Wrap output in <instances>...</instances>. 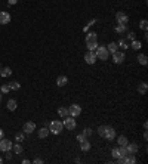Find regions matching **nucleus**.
I'll use <instances>...</instances> for the list:
<instances>
[{
    "label": "nucleus",
    "mask_w": 148,
    "mask_h": 164,
    "mask_svg": "<svg viewBox=\"0 0 148 164\" xmlns=\"http://www.w3.org/2000/svg\"><path fill=\"white\" fill-rule=\"evenodd\" d=\"M98 135L101 138H104L105 141H108V142H113L115 139V130L111 126H99L98 127Z\"/></svg>",
    "instance_id": "obj_1"
},
{
    "label": "nucleus",
    "mask_w": 148,
    "mask_h": 164,
    "mask_svg": "<svg viewBox=\"0 0 148 164\" xmlns=\"http://www.w3.org/2000/svg\"><path fill=\"white\" fill-rule=\"evenodd\" d=\"M64 130V126H62V121H58V120H53L49 123V132L52 135H61Z\"/></svg>",
    "instance_id": "obj_2"
},
{
    "label": "nucleus",
    "mask_w": 148,
    "mask_h": 164,
    "mask_svg": "<svg viewBox=\"0 0 148 164\" xmlns=\"http://www.w3.org/2000/svg\"><path fill=\"white\" fill-rule=\"evenodd\" d=\"M95 55H96V59H101V61H107L108 56H110V52L107 50V46H98L96 50H95Z\"/></svg>",
    "instance_id": "obj_3"
},
{
    "label": "nucleus",
    "mask_w": 148,
    "mask_h": 164,
    "mask_svg": "<svg viewBox=\"0 0 148 164\" xmlns=\"http://www.w3.org/2000/svg\"><path fill=\"white\" fill-rule=\"evenodd\" d=\"M62 126L67 129V130H74L76 129V126H77V123H76V118L74 117H71V115H67L64 121H62Z\"/></svg>",
    "instance_id": "obj_4"
},
{
    "label": "nucleus",
    "mask_w": 148,
    "mask_h": 164,
    "mask_svg": "<svg viewBox=\"0 0 148 164\" xmlns=\"http://www.w3.org/2000/svg\"><path fill=\"white\" fill-rule=\"evenodd\" d=\"M12 146H13V143H12L9 139H5V138L0 139V151H2V152L12 151Z\"/></svg>",
    "instance_id": "obj_5"
},
{
    "label": "nucleus",
    "mask_w": 148,
    "mask_h": 164,
    "mask_svg": "<svg viewBox=\"0 0 148 164\" xmlns=\"http://www.w3.org/2000/svg\"><path fill=\"white\" fill-rule=\"evenodd\" d=\"M80 114H81V107H80L79 104H73V105L68 107V115L76 118V117H79Z\"/></svg>",
    "instance_id": "obj_6"
},
{
    "label": "nucleus",
    "mask_w": 148,
    "mask_h": 164,
    "mask_svg": "<svg viewBox=\"0 0 148 164\" xmlns=\"http://www.w3.org/2000/svg\"><path fill=\"white\" fill-rule=\"evenodd\" d=\"M113 55V62L115 64V65H120V64H123L125 62V59H126V56H125V52H120V50H117V52H114Z\"/></svg>",
    "instance_id": "obj_7"
},
{
    "label": "nucleus",
    "mask_w": 148,
    "mask_h": 164,
    "mask_svg": "<svg viewBox=\"0 0 148 164\" xmlns=\"http://www.w3.org/2000/svg\"><path fill=\"white\" fill-rule=\"evenodd\" d=\"M115 21H117V24L127 25V24H129V16L126 15L125 12H117V13H115Z\"/></svg>",
    "instance_id": "obj_8"
},
{
    "label": "nucleus",
    "mask_w": 148,
    "mask_h": 164,
    "mask_svg": "<svg viewBox=\"0 0 148 164\" xmlns=\"http://www.w3.org/2000/svg\"><path fill=\"white\" fill-rule=\"evenodd\" d=\"M84 62L89 64V65H93V64L96 62V55H95V52L88 50V52L84 53Z\"/></svg>",
    "instance_id": "obj_9"
},
{
    "label": "nucleus",
    "mask_w": 148,
    "mask_h": 164,
    "mask_svg": "<svg viewBox=\"0 0 148 164\" xmlns=\"http://www.w3.org/2000/svg\"><path fill=\"white\" fill-rule=\"evenodd\" d=\"M22 130L25 135H30V133H33V132L36 130V123L34 121H27L25 124H24Z\"/></svg>",
    "instance_id": "obj_10"
},
{
    "label": "nucleus",
    "mask_w": 148,
    "mask_h": 164,
    "mask_svg": "<svg viewBox=\"0 0 148 164\" xmlns=\"http://www.w3.org/2000/svg\"><path fill=\"white\" fill-rule=\"evenodd\" d=\"M126 151H127V154H138V151H139V145L135 142H127V145H126Z\"/></svg>",
    "instance_id": "obj_11"
},
{
    "label": "nucleus",
    "mask_w": 148,
    "mask_h": 164,
    "mask_svg": "<svg viewBox=\"0 0 148 164\" xmlns=\"http://www.w3.org/2000/svg\"><path fill=\"white\" fill-rule=\"evenodd\" d=\"M11 13L9 12H2L0 11V25H6L11 22Z\"/></svg>",
    "instance_id": "obj_12"
},
{
    "label": "nucleus",
    "mask_w": 148,
    "mask_h": 164,
    "mask_svg": "<svg viewBox=\"0 0 148 164\" xmlns=\"http://www.w3.org/2000/svg\"><path fill=\"white\" fill-rule=\"evenodd\" d=\"M86 43H92V42H98V34L95 33V31H91V33L86 34Z\"/></svg>",
    "instance_id": "obj_13"
},
{
    "label": "nucleus",
    "mask_w": 148,
    "mask_h": 164,
    "mask_svg": "<svg viewBox=\"0 0 148 164\" xmlns=\"http://www.w3.org/2000/svg\"><path fill=\"white\" fill-rule=\"evenodd\" d=\"M67 83H68V77L67 76H59L57 78V86L58 87H64Z\"/></svg>",
    "instance_id": "obj_14"
},
{
    "label": "nucleus",
    "mask_w": 148,
    "mask_h": 164,
    "mask_svg": "<svg viewBox=\"0 0 148 164\" xmlns=\"http://www.w3.org/2000/svg\"><path fill=\"white\" fill-rule=\"evenodd\" d=\"M117 46H119L120 49H123V50H127V49L130 47V43H129V40H126V39H120V40L117 42Z\"/></svg>",
    "instance_id": "obj_15"
},
{
    "label": "nucleus",
    "mask_w": 148,
    "mask_h": 164,
    "mask_svg": "<svg viewBox=\"0 0 148 164\" xmlns=\"http://www.w3.org/2000/svg\"><path fill=\"white\" fill-rule=\"evenodd\" d=\"M49 133H50V132H49V127H46V126H43L40 130L37 132V135H39V138H40V139H45V138H47V136H49Z\"/></svg>",
    "instance_id": "obj_16"
},
{
    "label": "nucleus",
    "mask_w": 148,
    "mask_h": 164,
    "mask_svg": "<svg viewBox=\"0 0 148 164\" xmlns=\"http://www.w3.org/2000/svg\"><path fill=\"white\" fill-rule=\"evenodd\" d=\"M135 163H136L135 154H126L125 155V164H135Z\"/></svg>",
    "instance_id": "obj_17"
},
{
    "label": "nucleus",
    "mask_w": 148,
    "mask_h": 164,
    "mask_svg": "<svg viewBox=\"0 0 148 164\" xmlns=\"http://www.w3.org/2000/svg\"><path fill=\"white\" fill-rule=\"evenodd\" d=\"M136 59H138V64H141V65H147L148 64V58L145 53H139L136 56Z\"/></svg>",
    "instance_id": "obj_18"
},
{
    "label": "nucleus",
    "mask_w": 148,
    "mask_h": 164,
    "mask_svg": "<svg viewBox=\"0 0 148 164\" xmlns=\"http://www.w3.org/2000/svg\"><path fill=\"white\" fill-rule=\"evenodd\" d=\"M91 142H89V141H88V139H86V141H83V142H80V149H81V151H83V152H88V151H89V149H91Z\"/></svg>",
    "instance_id": "obj_19"
},
{
    "label": "nucleus",
    "mask_w": 148,
    "mask_h": 164,
    "mask_svg": "<svg viewBox=\"0 0 148 164\" xmlns=\"http://www.w3.org/2000/svg\"><path fill=\"white\" fill-rule=\"evenodd\" d=\"M16 107H18V102H16L15 99H9V101H8V104H6V108L9 109V111H15Z\"/></svg>",
    "instance_id": "obj_20"
},
{
    "label": "nucleus",
    "mask_w": 148,
    "mask_h": 164,
    "mask_svg": "<svg viewBox=\"0 0 148 164\" xmlns=\"http://www.w3.org/2000/svg\"><path fill=\"white\" fill-rule=\"evenodd\" d=\"M107 50H108L110 53H114V52H117V50H119V46H117L115 42H111V43L107 44Z\"/></svg>",
    "instance_id": "obj_21"
},
{
    "label": "nucleus",
    "mask_w": 148,
    "mask_h": 164,
    "mask_svg": "<svg viewBox=\"0 0 148 164\" xmlns=\"http://www.w3.org/2000/svg\"><path fill=\"white\" fill-rule=\"evenodd\" d=\"M147 90H148V84L147 83H139V86H138V92H139V95H145L147 93Z\"/></svg>",
    "instance_id": "obj_22"
},
{
    "label": "nucleus",
    "mask_w": 148,
    "mask_h": 164,
    "mask_svg": "<svg viewBox=\"0 0 148 164\" xmlns=\"http://www.w3.org/2000/svg\"><path fill=\"white\" fill-rule=\"evenodd\" d=\"M114 30H115V33L123 34V33H126V30H127V25H123V24H117V25L114 27Z\"/></svg>",
    "instance_id": "obj_23"
},
{
    "label": "nucleus",
    "mask_w": 148,
    "mask_h": 164,
    "mask_svg": "<svg viewBox=\"0 0 148 164\" xmlns=\"http://www.w3.org/2000/svg\"><path fill=\"white\" fill-rule=\"evenodd\" d=\"M58 115H59L61 118H65V117L68 115V108H65V107L58 108Z\"/></svg>",
    "instance_id": "obj_24"
},
{
    "label": "nucleus",
    "mask_w": 148,
    "mask_h": 164,
    "mask_svg": "<svg viewBox=\"0 0 148 164\" xmlns=\"http://www.w3.org/2000/svg\"><path fill=\"white\" fill-rule=\"evenodd\" d=\"M12 74V70L9 67H6V68H0V76L2 77H9Z\"/></svg>",
    "instance_id": "obj_25"
},
{
    "label": "nucleus",
    "mask_w": 148,
    "mask_h": 164,
    "mask_svg": "<svg viewBox=\"0 0 148 164\" xmlns=\"http://www.w3.org/2000/svg\"><path fill=\"white\" fill-rule=\"evenodd\" d=\"M127 142H129V141H127V138H126V136H123V135L117 138V143H119V146H126V145H127Z\"/></svg>",
    "instance_id": "obj_26"
},
{
    "label": "nucleus",
    "mask_w": 148,
    "mask_h": 164,
    "mask_svg": "<svg viewBox=\"0 0 148 164\" xmlns=\"http://www.w3.org/2000/svg\"><path fill=\"white\" fill-rule=\"evenodd\" d=\"M142 47V43L139 42V40H132V43H130V49H133V50H139Z\"/></svg>",
    "instance_id": "obj_27"
},
{
    "label": "nucleus",
    "mask_w": 148,
    "mask_h": 164,
    "mask_svg": "<svg viewBox=\"0 0 148 164\" xmlns=\"http://www.w3.org/2000/svg\"><path fill=\"white\" fill-rule=\"evenodd\" d=\"M24 139H25V133H24V132H18V133L15 135V141L18 143L24 142Z\"/></svg>",
    "instance_id": "obj_28"
},
{
    "label": "nucleus",
    "mask_w": 148,
    "mask_h": 164,
    "mask_svg": "<svg viewBox=\"0 0 148 164\" xmlns=\"http://www.w3.org/2000/svg\"><path fill=\"white\" fill-rule=\"evenodd\" d=\"M12 149H13V152H15V154H22V145L16 142L13 146H12Z\"/></svg>",
    "instance_id": "obj_29"
},
{
    "label": "nucleus",
    "mask_w": 148,
    "mask_h": 164,
    "mask_svg": "<svg viewBox=\"0 0 148 164\" xmlns=\"http://www.w3.org/2000/svg\"><path fill=\"white\" fill-rule=\"evenodd\" d=\"M98 46H99V44H98V42H92V43H86V47H88V50H92V52H95Z\"/></svg>",
    "instance_id": "obj_30"
},
{
    "label": "nucleus",
    "mask_w": 148,
    "mask_h": 164,
    "mask_svg": "<svg viewBox=\"0 0 148 164\" xmlns=\"http://www.w3.org/2000/svg\"><path fill=\"white\" fill-rule=\"evenodd\" d=\"M9 87H11V90H19L21 84H19L18 81H11V83H9Z\"/></svg>",
    "instance_id": "obj_31"
},
{
    "label": "nucleus",
    "mask_w": 148,
    "mask_h": 164,
    "mask_svg": "<svg viewBox=\"0 0 148 164\" xmlns=\"http://www.w3.org/2000/svg\"><path fill=\"white\" fill-rule=\"evenodd\" d=\"M139 27L144 30V31H147V28H148V22L147 19H141V22H139Z\"/></svg>",
    "instance_id": "obj_32"
},
{
    "label": "nucleus",
    "mask_w": 148,
    "mask_h": 164,
    "mask_svg": "<svg viewBox=\"0 0 148 164\" xmlns=\"http://www.w3.org/2000/svg\"><path fill=\"white\" fill-rule=\"evenodd\" d=\"M9 90H11V87H9V84H3L2 86V89H0V92L5 95V93H9Z\"/></svg>",
    "instance_id": "obj_33"
},
{
    "label": "nucleus",
    "mask_w": 148,
    "mask_h": 164,
    "mask_svg": "<svg viewBox=\"0 0 148 164\" xmlns=\"http://www.w3.org/2000/svg\"><path fill=\"white\" fill-rule=\"evenodd\" d=\"M111 155L114 157V160H115V158H119V157H120V152H119V148H113V151H111Z\"/></svg>",
    "instance_id": "obj_34"
},
{
    "label": "nucleus",
    "mask_w": 148,
    "mask_h": 164,
    "mask_svg": "<svg viewBox=\"0 0 148 164\" xmlns=\"http://www.w3.org/2000/svg\"><path fill=\"white\" fill-rule=\"evenodd\" d=\"M83 135H84L86 138H89V136H92V129H91V127H86V129L83 130Z\"/></svg>",
    "instance_id": "obj_35"
},
{
    "label": "nucleus",
    "mask_w": 148,
    "mask_h": 164,
    "mask_svg": "<svg viewBox=\"0 0 148 164\" xmlns=\"http://www.w3.org/2000/svg\"><path fill=\"white\" fill-rule=\"evenodd\" d=\"M119 152H120V157H125L126 154H127V151H126V146H120V148H119Z\"/></svg>",
    "instance_id": "obj_36"
},
{
    "label": "nucleus",
    "mask_w": 148,
    "mask_h": 164,
    "mask_svg": "<svg viewBox=\"0 0 148 164\" xmlns=\"http://www.w3.org/2000/svg\"><path fill=\"white\" fill-rule=\"evenodd\" d=\"M86 139H88V138H86V136H84L83 133L77 135V141H79V143H80V142H83V141H86Z\"/></svg>",
    "instance_id": "obj_37"
},
{
    "label": "nucleus",
    "mask_w": 148,
    "mask_h": 164,
    "mask_svg": "<svg viewBox=\"0 0 148 164\" xmlns=\"http://www.w3.org/2000/svg\"><path fill=\"white\" fill-rule=\"evenodd\" d=\"M126 40H130V42H132V40H135V33H132V31H130V33L127 34V39H126Z\"/></svg>",
    "instance_id": "obj_38"
},
{
    "label": "nucleus",
    "mask_w": 148,
    "mask_h": 164,
    "mask_svg": "<svg viewBox=\"0 0 148 164\" xmlns=\"http://www.w3.org/2000/svg\"><path fill=\"white\" fill-rule=\"evenodd\" d=\"M33 163H34V164H43V160H42V158H34V160H33Z\"/></svg>",
    "instance_id": "obj_39"
},
{
    "label": "nucleus",
    "mask_w": 148,
    "mask_h": 164,
    "mask_svg": "<svg viewBox=\"0 0 148 164\" xmlns=\"http://www.w3.org/2000/svg\"><path fill=\"white\" fill-rule=\"evenodd\" d=\"M11 158H12V154H11V151H8V152H6V160L9 161Z\"/></svg>",
    "instance_id": "obj_40"
},
{
    "label": "nucleus",
    "mask_w": 148,
    "mask_h": 164,
    "mask_svg": "<svg viewBox=\"0 0 148 164\" xmlns=\"http://www.w3.org/2000/svg\"><path fill=\"white\" fill-rule=\"evenodd\" d=\"M8 3L13 6V5H16V3H18V0H8Z\"/></svg>",
    "instance_id": "obj_41"
},
{
    "label": "nucleus",
    "mask_w": 148,
    "mask_h": 164,
    "mask_svg": "<svg viewBox=\"0 0 148 164\" xmlns=\"http://www.w3.org/2000/svg\"><path fill=\"white\" fill-rule=\"evenodd\" d=\"M144 139H145V141H148V133H147V130L144 132Z\"/></svg>",
    "instance_id": "obj_42"
},
{
    "label": "nucleus",
    "mask_w": 148,
    "mask_h": 164,
    "mask_svg": "<svg viewBox=\"0 0 148 164\" xmlns=\"http://www.w3.org/2000/svg\"><path fill=\"white\" fill-rule=\"evenodd\" d=\"M30 163H31L30 160H22V164H30Z\"/></svg>",
    "instance_id": "obj_43"
},
{
    "label": "nucleus",
    "mask_w": 148,
    "mask_h": 164,
    "mask_svg": "<svg viewBox=\"0 0 148 164\" xmlns=\"http://www.w3.org/2000/svg\"><path fill=\"white\" fill-rule=\"evenodd\" d=\"M2 138H3V130L0 129V139H2Z\"/></svg>",
    "instance_id": "obj_44"
},
{
    "label": "nucleus",
    "mask_w": 148,
    "mask_h": 164,
    "mask_svg": "<svg viewBox=\"0 0 148 164\" xmlns=\"http://www.w3.org/2000/svg\"><path fill=\"white\" fill-rule=\"evenodd\" d=\"M3 163V158H2V157H0V164Z\"/></svg>",
    "instance_id": "obj_45"
},
{
    "label": "nucleus",
    "mask_w": 148,
    "mask_h": 164,
    "mask_svg": "<svg viewBox=\"0 0 148 164\" xmlns=\"http://www.w3.org/2000/svg\"><path fill=\"white\" fill-rule=\"evenodd\" d=\"M2 95H3V93H2V92H0V102H2Z\"/></svg>",
    "instance_id": "obj_46"
},
{
    "label": "nucleus",
    "mask_w": 148,
    "mask_h": 164,
    "mask_svg": "<svg viewBox=\"0 0 148 164\" xmlns=\"http://www.w3.org/2000/svg\"><path fill=\"white\" fill-rule=\"evenodd\" d=\"M0 68H2V65H0Z\"/></svg>",
    "instance_id": "obj_47"
}]
</instances>
